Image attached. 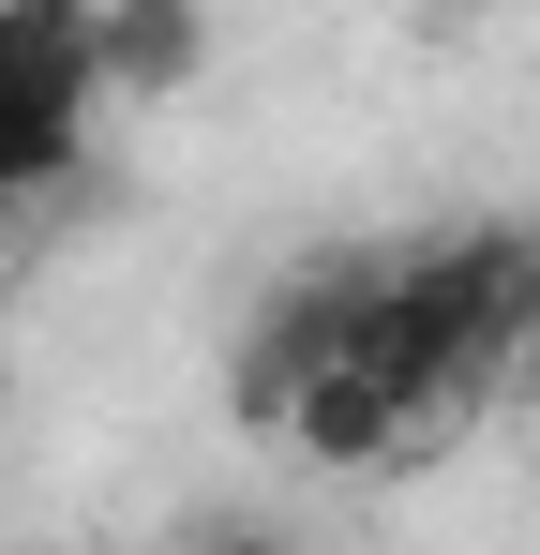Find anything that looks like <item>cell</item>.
I'll return each mask as SVG.
<instances>
[{
	"label": "cell",
	"mask_w": 540,
	"mask_h": 555,
	"mask_svg": "<svg viewBox=\"0 0 540 555\" xmlns=\"http://www.w3.org/2000/svg\"><path fill=\"white\" fill-rule=\"evenodd\" d=\"M375 271H390V256H316V271H300L256 331H241V375H226V421H241V436H270V421H285V390H300L316 361H346V331H360V300H375Z\"/></svg>",
	"instance_id": "1"
},
{
	"label": "cell",
	"mask_w": 540,
	"mask_h": 555,
	"mask_svg": "<svg viewBox=\"0 0 540 555\" xmlns=\"http://www.w3.org/2000/svg\"><path fill=\"white\" fill-rule=\"evenodd\" d=\"M270 451H300L316 480H390V465H406V451H436V436H421V421H406V405H390L360 361H316L300 390H285Z\"/></svg>",
	"instance_id": "2"
},
{
	"label": "cell",
	"mask_w": 540,
	"mask_h": 555,
	"mask_svg": "<svg viewBox=\"0 0 540 555\" xmlns=\"http://www.w3.org/2000/svg\"><path fill=\"white\" fill-rule=\"evenodd\" d=\"M195 76H210L195 0H90V105H180Z\"/></svg>",
	"instance_id": "3"
},
{
	"label": "cell",
	"mask_w": 540,
	"mask_h": 555,
	"mask_svg": "<svg viewBox=\"0 0 540 555\" xmlns=\"http://www.w3.org/2000/svg\"><path fill=\"white\" fill-rule=\"evenodd\" d=\"M0 91L90 105V0H0Z\"/></svg>",
	"instance_id": "4"
},
{
	"label": "cell",
	"mask_w": 540,
	"mask_h": 555,
	"mask_svg": "<svg viewBox=\"0 0 540 555\" xmlns=\"http://www.w3.org/2000/svg\"><path fill=\"white\" fill-rule=\"evenodd\" d=\"M180 555H316V541H300V526H270V511H210Z\"/></svg>",
	"instance_id": "5"
},
{
	"label": "cell",
	"mask_w": 540,
	"mask_h": 555,
	"mask_svg": "<svg viewBox=\"0 0 540 555\" xmlns=\"http://www.w3.org/2000/svg\"><path fill=\"white\" fill-rule=\"evenodd\" d=\"M30 555H76V541H30Z\"/></svg>",
	"instance_id": "6"
}]
</instances>
